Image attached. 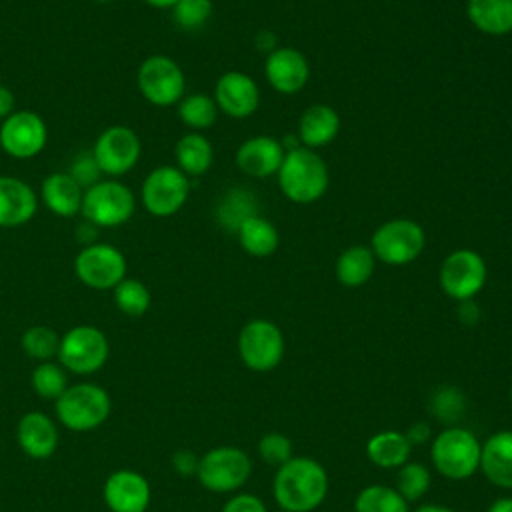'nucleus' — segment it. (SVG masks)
I'll return each instance as SVG.
<instances>
[{"label":"nucleus","instance_id":"obj_1","mask_svg":"<svg viewBox=\"0 0 512 512\" xmlns=\"http://www.w3.org/2000/svg\"><path fill=\"white\" fill-rule=\"evenodd\" d=\"M272 490L282 510L312 512L328 494V474L320 462L292 456L286 464L278 466Z\"/></svg>","mask_w":512,"mask_h":512},{"label":"nucleus","instance_id":"obj_2","mask_svg":"<svg viewBox=\"0 0 512 512\" xmlns=\"http://www.w3.org/2000/svg\"><path fill=\"white\" fill-rule=\"evenodd\" d=\"M276 176L282 194L296 204L316 202L324 196L330 182L326 162L306 146L286 152Z\"/></svg>","mask_w":512,"mask_h":512},{"label":"nucleus","instance_id":"obj_3","mask_svg":"<svg viewBox=\"0 0 512 512\" xmlns=\"http://www.w3.org/2000/svg\"><path fill=\"white\" fill-rule=\"evenodd\" d=\"M136 208L134 192L118 178H102L84 190L80 216L96 228L126 224Z\"/></svg>","mask_w":512,"mask_h":512},{"label":"nucleus","instance_id":"obj_4","mask_svg":"<svg viewBox=\"0 0 512 512\" xmlns=\"http://www.w3.org/2000/svg\"><path fill=\"white\" fill-rule=\"evenodd\" d=\"M482 444L466 428H446L442 430L430 450L434 468L450 480L470 478L480 468Z\"/></svg>","mask_w":512,"mask_h":512},{"label":"nucleus","instance_id":"obj_5","mask_svg":"<svg viewBox=\"0 0 512 512\" xmlns=\"http://www.w3.org/2000/svg\"><path fill=\"white\" fill-rule=\"evenodd\" d=\"M112 402L104 388L96 384L68 386L60 398H56L58 420L76 432H88L98 428L110 414Z\"/></svg>","mask_w":512,"mask_h":512},{"label":"nucleus","instance_id":"obj_6","mask_svg":"<svg viewBox=\"0 0 512 512\" xmlns=\"http://www.w3.org/2000/svg\"><path fill=\"white\" fill-rule=\"evenodd\" d=\"M136 86L148 104L168 108L182 100L186 78L174 58L166 54H152L140 62Z\"/></svg>","mask_w":512,"mask_h":512},{"label":"nucleus","instance_id":"obj_7","mask_svg":"<svg viewBox=\"0 0 512 512\" xmlns=\"http://www.w3.org/2000/svg\"><path fill=\"white\" fill-rule=\"evenodd\" d=\"M426 246L424 228L408 218H394L376 228L370 240V250L376 260L392 266L414 262Z\"/></svg>","mask_w":512,"mask_h":512},{"label":"nucleus","instance_id":"obj_8","mask_svg":"<svg viewBox=\"0 0 512 512\" xmlns=\"http://www.w3.org/2000/svg\"><path fill=\"white\" fill-rule=\"evenodd\" d=\"M190 196L188 176L170 164L152 168L140 188V200L148 214L156 218H168L182 210Z\"/></svg>","mask_w":512,"mask_h":512},{"label":"nucleus","instance_id":"obj_9","mask_svg":"<svg viewBox=\"0 0 512 512\" xmlns=\"http://www.w3.org/2000/svg\"><path fill=\"white\" fill-rule=\"evenodd\" d=\"M128 262L124 252L108 242H92L82 246L74 256L76 278L94 290H112L126 278Z\"/></svg>","mask_w":512,"mask_h":512},{"label":"nucleus","instance_id":"obj_10","mask_svg":"<svg viewBox=\"0 0 512 512\" xmlns=\"http://www.w3.org/2000/svg\"><path fill=\"white\" fill-rule=\"evenodd\" d=\"M90 150L104 178H120L138 164L142 142L134 128L114 124L98 134Z\"/></svg>","mask_w":512,"mask_h":512},{"label":"nucleus","instance_id":"obj_11","mask_svg":"<svg viewBox=\"0 0 512 512\" xmlns=\"http://www.w3.org/2000/svg\"><path fill=\"white\" fill-rule=\"evenodd\" d=\"M108 352L110 346L106 334L96 326L80 324L60 338L56 356L66 370L74 374H92L106 364Z\"/></svg>","mask_w":512,"mask_h":512},{"label":"nucleus","instance_id":"obj_12","mask_svg":"<svg viewBox=\"0 0 512 512\" xmlns=\"http://www.w3.org/2000/svg\"><path fill=\"white\" fill-rule=\"evenodd\" d=\"M252 472L248 454L234 446H218L198 460V480L212 492H232L240 488Z\"/></svg>","mask_w":512,"mask_h":512},{"label":"nucleus","instance_id":"obj_13","mask_svg":"<svg viewBox=\"0 0 512 512\" xmlns=\"http://www.w3.org/2000/svg\"><path fill=\"white\" fill-rule=\"evenodd\" d=\"M486 276L488 270L484 258L470 248H458L444 258L438 280L446 296L464 302L472 300L484 288Z\"/></svg>","mask_w":512,"mask_h":512},{"label":"nucleus","instance_id":"obj_14","mask_svg":"<svg viewBox=\"0 0 512 512\" xmlns=\"http://www.w3.org/2000/svg\"><path fill=\"white\" fill-rule=\"evenodd\" d=\"M238 352L250 370L270 372L282 362L284 356L282 330L270 320H250L240 330Z\"/></svg>","mask_w":512,"mask_h":512},{"label":"nucleus","instance_id":"obj_15","mask_svg":"<svg viewBox=\"0 0 512 512\" xmlns=\"http://www.w3.org/2000/svg\"><path fill=\"white\" fill-rule=\"evenodd\" d=\"M48 144V124L32 110H16L0 122V148L16 160L38 156Z\"/></svg>","mask_w":512,"mask_h":512},{"label":"nucleus","instance_id":"obj_16","mask_svg":"<svg viewBox=\"0 0 512 512\" xmlns=\"http://www.w3.org/2000/svg\"><path fill=\"white\" fill-rule=\"evenodd\" d=\"M214 102L226 116L242 120L256 112L260 104V90L248 74L230 70L216 80Z\"/></svg>","mask_w":512,"mask_h":512},{"label":"nucleus","instance_id":"obj_17","mask_svg":"<svg viewBox=\"0 0 512 512\" xmlns=\"http://www.w3.org/2000/svg\"><path fill=\"white\" fill-rule=\"evenodd\" d=\"M264 72L270 86L280 94L300 92L310 78L308 60L296 48L272 50L264 62Z\"/></svg>","mask_w":512,"mask_h":512},{"label":"nucleus","instance_id":"obj_18","mask_svg":"<svg viewBox=\"0 0 512 512\" xmlns=\"http://www.w3.org/2000/svg\"><path fill=\"white\" fill-rule=\"evenodd\" d=\"M104 502L112 512H146L150 486L134 470H118L104 482Z\"/></svg>","mask_w":512,"mask_h":512},{"label":"nucleus","instance_id":"obj_19","mask_svg":"<svg viewBox=\"0 0 512 512\" xmlns=\"http://www.w3.org/2000/svg\"><path fill=\"white\" fill-rule=\"evenodd\" d=\"M38 194L16 176H0V228L28 224L38 210Z\"/></svg>","mask_w":512,"mask_h":512},{"label":"nucleus","instance_id":"obj_20","mask_svg":"<svg viewBox=\"0 0 512 512\" xmlns=\"http://www.w3.org/2000/svg\"><path fill=\"white\" fill-rule=\"evenodd\" d=\"M284 154L286 150L280 140L272 136H252L236 150V166L248 176L266 178L278 174Z\"/></svg>","mask_w":512,"mask_h":512},{"label":"nucleus","instance_id":"obj_21","mask_svg":"<svg viewBox=\"0 0 512 512\" xmlns=\"http://www.w3.org/2000/svg\"><path fill=\"white\" fill-rule=\"evenodd\" d=\"M84 188L68 172L48 174L38 192V200L60 218H74L82 210Z\"/></svg>","mask_w":512,"mask_h":512},{"label":"nucleus","instance_id":"obj_22","mask_svg":"<svg viewBox=\"0 0 512 512\" xmlns=\"http://www.w3.org/2000/svg\"><path fill=\"white\" fill-rule=\"evenodd\" d=\"M16 438L24 454L30 458H48L58 446V432L54 422L44 412H26L16 428Z\"/></svg>","mask_w":512,"mask_h":512},{"label":"nucleus","instance_id":"obj_23","mask_svg":"<svg viewBox=\"0 0 512 512\" xmlns=\"http://www.w3.org/2000/svg\"><path fill=\"white\" fill-rule=\"evenodd\" d=\"M480 470L500 488H512V430L494 432L480 450Z\"/></svg>","mask_w":512,"mask_h":512},{"label":"nucleus","instance_id":"obj_24","mask_svg":"<svg viewBox=\"0 0 512 512\" xmlns=\"http://www.w3.org/2000/svg\"><path fill=\"white\" fill-rule=\"evenodd\" d=\"M340 132V116L328 104L308 106L298 122V140L314 150L330 144Z\"/></svg>","mask_w":512,"mask_h":512},{"label":"nucleus","instance_id":"obj_25","mask_svg":"<svg viewBox=\"0 0 512 512\" xmlns=\"http://www.w3.org/2000/svg\"><path fill=\"white\" fill-rule=\"evenodd\" d=\"M468 20L474 28L490 36L512 32V0H468Z\"/></svg>","mask_w":512,"mask_h":512},{"label":"nucleus","instance_id":"obj_26","mask_svg":"<svg viewBox=\"0 0 512 512\" xmlns=\"http://www.w3.org/2000/svg\"><path fill=\"white\" fill-rule=\"evenodd\" d=\"M174 158H176V168H180L188 178L202 176L212 166L214 148L210 140L200 132H188L176 142Z\"/></svg>","mask_w":512,"mask_h":512},{"label":"nucleus","instance_id":"obj_27","mask_svg":"<svg viewBox=\"0 0 512 512\" xmlns=\"http://www.w3.org/2000/svg\"><path fill=\"white\" fill-rule=\"evenodd\" d=\"M412 444L404 432L384 430L374 434L366 444V456L380 468H400L408 462Z\"/></svg>","mask_w":512,"mask_h":512},{"label":"nucleus","instance_id":"obj_28","mask_svg":"<svg viewBox=\"0 0 512 512\" xmlns=\"http://www.w3.org/2000/svg\"><path fill=\"white\" fill-rule=\"evenodd\" d=\"M236 234L242 250L248 252L250 256L264 258L274 254L280 246V234L276 226L258 214L244 220L236 230Z\"/></svg>","mask_w":512,"mask_h":512},{"label":"nucleus","instance_id":"obj_29","mask_svg":"<svg viewBox=\"0 0 512 512\" xmlns=\"http://www.w3.org/2000/svg\"><path fill=\"white\" fill-rule=\"evenodd\" d=\"M376 266V256L370 246H350L336 260V278L342 286L358 288L364 286Z\"/></svg>","mask_w":512,"mask_h":512},{"label":"nucleus","instance_id":"obj_30","mask_svg":"<svg viewBox=\"0 0 512 512\" xmlns=\"http://www.w3.org/2000/svg\"><path fill=\"white\" fill-rule=\"evenodd\" d=\"M256 198L250 190L232 188L222 194L216 206V218L222 228L236 232L244 220L256 216Z\"/></svg>","mask_w":512,"mask_h":512},{"label":"nucleus","instance_id":"obj_31","mask_svg":"<svg viewBox=\"0 0 512 512\" xmlns=\"http://www.w3.org/2000/svg\"><path fill=\"white\" fill-rule=\"evenodd\" d=\"M178 116L184 126H188L192 132H200L206 128H212L218 118V106L212 96L206 94H188L182 96V100L176 104Z\"/></svg>","mask_w":512,"mask_h":512},{"label":"nucleus","instance_id":"obj_32","mask_svg":"<svg viewBox=\"0 0 512 512\" xmlns=\"http://www.w3.org/2000/svg\"><path fill=\"white\" fill-rule=\"evenodd\" d=\"M354 512H408V502L398 494V490L372 484L358 492Z\"/></svg>","mask_w":512,"mask_h":512},{"label":"nucleus","instance_id":"obj_33","mask_svg":"<svg viewBox=\"0 0 512 512\" xmlns=\"http://www.w3.org/2000/svg\"><path fill=\"white\" fill-rule=\"evenodd\" d=\"M112 294H114L116 308L122 314L132 316V318L146 314V310L150 308V302H152L148 286L144 282H140L138 278H130V276L120 280L112 288Z\"/></svg>","mask_w":512,"mask_h":512},{"label":"nucleus","instance_id":"obj_34","mask_svg":"<svg viewBox=\"0 0 512 512\" xmlns=\"http://www.w3.org/2000/svg\"><path fill=\"white\" fill-rule=\"evenodd\" d=\"M60 336L48 326H30L22 334V350L26 356L48 362L52 356L58 354Z\"/></svg>","mask_w":512,"mask_h":512},{"label":"nucleus","instance_id":"obj_35","mask_svg":"<svg viewBox=\"0 0 512 512\" xmlns=\"http://www.w3.org/2000/svg\"><path fill=\"white\" fill-rule=\"evenodd\" d=\"M430 488V472L420 462H406L396 476V490L406 502H414Z\"/></svg>","mask_w":512,"mask_h":512},{"label":"nucleus","instance_id":"obj_36","mask_svg":"<svg viewBox=\"0 0 512 512\" xmlns=\"http://www.w3.org/2000/svg\"><path fill=\"white\" fill-rule=\"evenodd\" d=\"M32 388L42 398H60V394L68 388L66 372L60 364L54 362H40L32 372Z\"/></svg>","mask_w":512,"mask_h":512},{"label":"nucleus","instance_id":"obj_37","mask_svg":"<svg viewBox=\"0 0 512 512\" xmlns=\"http://www.w3.org/2000/svg\"><path fill=\"white\" fill-rule=\"evenodd\" d=\"M170 10L178 28L198 30L212 16V0H176Z\"/></svg>","mask_w":512,"mask_h":512},{"label":"nucleus","instance_id":"obj_38","mask_svg":"<svg viewBox=\"0 0 512 512\" xmlns=\"http://www.w3.org/2000/svg\"><path fill=\"white\" fill-rule=\"evenodd\" d=\"M258 454L272 466H282L292 458V442L280 432H268L258 442Z\"/></svg>","mask_w":512,"mask_h":512},{"label":"nucleus","instance_id":"obj_39","mask_svg":"<svg viewBox=\"0 0 512 512\" xmlns=\"http://www.w3.org/2000/svg\"><path fill=\"white\" fill-rule=\"evenodd\" d=\"M430 408L432 412L444 420V422H452L456 418L462 416L464 412V396L456 390V388H440L436 390V394L432 396V402H430Z\"/></svg>","mask_w":512,"mask_h":512},{"label":"nucleus","instance_id":"obj_40","mask_svg":"<svg viewBox=\"0 0 512 512\" xmlns=\"http://www.w3.org/2000/svg\"><path fill=\"white\" fill-rule=\"evenodd\" d=\"M84 190L90 188L92 184H96L98 180H102V172L92 156V150H82L74 156V160L70 162V168L66 170Z\"/></svg>","mask_w":512,"mask_h":512},{"label":"nucleus","instance_id":"obj_41","mask_svg":"<svg viewBox=\"0 0 512 512\" xmlns=\"http://www.w3.org/2000/svg\"><path fill=\"white\" fill-rule=\"evenodd\" d=\"M222 512H266V506L254 494H238L224 504Z\"/></svg>","mask_w":512,"mask_h":512},{"label":"nucleus","instance_id":"obj_42","mask_svg":"<svg viewBox=\"0 0 512 512\" xmlns=\"http://www.w3.org/2000/svg\"><path fill=\"white\" fill-rule=\"evenodd\" d=\"M12 112H16V94L10 86L0 84V122L6 120Z\"/></svg>","mask_w":512,"mask_h":512},{"label":"nucleus","instance_id":"obj_43","mask_svg":"<svg viewBox=\"0 0 512 512\" xmlns=\"http://www.w3.org/2000/svg\"><path fill=\"white\" fill-rule=\"evenodd\" d=\"M174 468L182 474H190L198 468V460L190 452H178L174 456Z\"/></svg>","mask_w":512,"mask_h":512},{"label":"nucleus","instance_id":"obj_44","mask_svg":"<svg viewBox=\"0 0 512 512\" xmlns=\"http://www.w3.org/2000/svg\"><path fill=\"white\" fill-rule=\"evenodd\" d=\"M458 316H460L462 322L474 324V322L478 320V316H480V310H478V306H476L472 300H464V302H460Z\"/></svg>","mask_w":512,"mask_h":512},{"label":"nucleus","instance_id":"obj_45","mask_svg":"<svg viewBox=\"0 0 512 512\" xmlns=\"http://www.w3.org/2000/svg\"><path fill=\"white\" fill-rule=\"evenodd\" d=\"M428 436H430V428H428L424 422L414 424V426L406 432V438H408L410 444H422Z\"/></svg>","mask_w":512,"mask_h":512},{"label":"nucleus","instance_id":"obj_46","mask_svg":"<svg viewBox=\"0 0 512 512\" xmlns=\"http://www.w3.org/2000/svg\"><path fill=\"white\" fill-rule=\"evenodd\" d=\"M488 512H512V498H498L490 504Z\"/></svg>","mask_w":512,"mask_h":512},{"label":"nucleus","instance_id":"obj_47","mask_svg":"<svg viewBox=\"0 0 512 512\" xmlns=\"http://www.w3.org/2000/svg\"><path fill=\"white\" fill-rule=\"evenodd\" d=\"M414 512H456V510L442 504H424V506H418Z\"/></svg>","mask_w":512,"mask_h":512},{"label":"nucleus","instance_id":"obj_48","mask_svg":"<svg viewBox=\"0 0 512 512\" xmlns=\"http://www.w3.org/2000/svg\"><path fill=\"white\" fill-rule=\"evenodd\" d=\"M144 2L152 8H172L176 4V0H144Z\"/></svg>","mask_w":512,"mask_h":512},{"label":"nucleus","instance_id":"obj_49","mask_svg":"<svg viewBox=\"0 0 512 512\" xmlns=\"http://www.w3.org/2000/svg\"><path fill=\"white\" fill-rule=\"evenodd\" d=\"M92 2H98V4H106V2H112V0H92Z\"/></svg>","mask_w":512,"mask_h":512},{"label":"nucleus","instance_id":"obj_50","mask_svg":"<svg viewBox=\"0 0 512 512\" xmlns=\"http://www.w3.org/2000/svg\"><path fill=\"white\" fill-rule=\"evenodd\" d=\"M510 400H512V386H510Z\"/></svg>","mask_w":512,"mask_h":512},{"label":"nucleus","instance_id":"obj_51","mask_svg":"<svg viewBox=\"0 0 512 512\" xmlns=\"http://www.w3.org/2000/svg\"><path fill=\"white\" fill-rule=\"evenodd\" d=\"M278 512H288V510H282V508H280V510H278Z\"/></svg>","mask_w":512,"mask_h":512}]
</instances>
